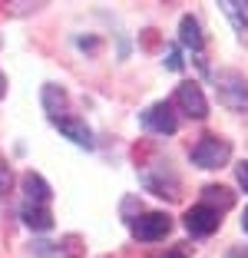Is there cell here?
Here are the masks:
<instances>
[{
	"instance_id": "6da1fadb",
	"label": "cell",
	"mask_w": 248,
	"mask_h": 258,
	"mask_svg": "<svg viewBox=\"0 0 248 258\" xmlns=\"http://www.w3.org/2000/svg\"><path fill=\"white\" fill-rule=\"evenodd\" d=\"M189 159H192V166H199V169H222L228 159H232V146H228V139H222V136H202L196 146H192Z\"/></svg>"
},
{
	"instance_id": "7a4b0ae2",
	"label": "cell",
	"mask_w": 248,
	"mask_h": 258,
	"mask_svg": "<svg viewBox=\"0 0 248 258\" xmlns=\"http://www.w3.org/2000/svg\"><path fill=\"white\" fill-rule=\"evenodd\" d=\"M215 93H218V103L222 106L235 109V113L248 109V83H245V76L235 73V70L215 73Z\"/></svg>"
},
{
	"instance_id": "3957f363",
	"label": "cell",
	"mask_w": 248,
	"mask_h": 258,
	"mask_svg": "<svg viewBox=\"0 0 248 258\" xmlns=\"http://www.w3.org/2000/svg\"><path fill=\"white\" fill-rule=\"evenodd\" d=\"M129 228H133V235L139 242H159V238H165L172 232V219L165 212H143L129 222Z\"/></svg>"
},
{
	"instance_id": "277c9868",
	"label": "cell",
	"mask_w": 248,
	"mask_h": 258,
	"mask_svg": "<svg viewBox=\"0 0 248 258\" xmlns=\"http://www.w3.org/2000/svg\"><path fill=\"white\" fill-rule=\"evenodd\" d=\"M175 103H179L192 119H205V116H209V99H205L202 86L192 83V80H185V83L175 86Z\"/></svg>"
},
{
	"instance_id": "5b68a950",
	"label": "cell",
	"mask_w": 248,
	"mask_h": 258,
	"mask_svg": "<svg viewBox=\"0 0 248 258\" xmlns=\"http://www.w3.org/2000/svg\"><path fill=\"white\" fill-rule=\"evenodd\" d=\"M218 225H222V215L215 212V209H209V205H192L185 212V228H189V235H212V232H218Z\"/></svg>"
},
{
	"instance_id": "8992f818",
	"label": "cell",
	"mask_w": 248,
	"mask_h": 258,
	"mask_svg": "<svg viewBox=\"0 0 248 258\" xmlns=\"http://www.w3.org/2000/svg\"><path fill=\"white\" fill-rule=\"evenodd\" d=\"M143 126L149 129V133H156V136H172L175 129H179V119H175L169 103H152L143 113Z\"/></svg>"
},
{
	"instance_id": "52a82bcc",
	"label": "cell",
	"mask_w": 248,
	"mask_h": 258,
	"mask_svg": "<svg viewBox=\"0 0 248 258\" xmlns=\"http://www.w3.org/2000/svg\"><path fill=\"white\" fill-rule=\"evenodd\" d=\"M53 126L60 129L70 143L83 146V149H93V129L86 126L83 119H76V116H56V119H53Z\"/></svg>"
},
{
	"instance_id": "ba28073f",
	"label": "cell",
	"mask_w": 248,
	"mask_h": 258,
	"mask_svg": "<svg viewBox=\"0 0 248 258\" xmlns=\"http://www.w3.org/2000/svg\"><path fill=\"white\" fill-rule=\"evenodd\" d=\"M20 185H23V196H27V202H33V205H46V202H50V196H53L50 182H46L43 175H37V172H23Z\"/></svg>"
},
{
	"instance_id": "9c48e42d",
	"label": "cell",
	"mask_w": 248,
	"mask_h": 258,
	"mask_svg": "<svg viewBox=\"0 0 248 258\" xmlns=\"http://www.w3.org/2000/svg\"><path fill=\"white\" fill-rule=\"evenodd\" d=\"M179 40H182V46L192 50V53H202L205 37H202V27H199L196 17H182L179 20Z\"/></svg>"
},
{
	"instance_id": "30bf717a",
	"label": "cell",
	"mask_w": 248,
	"mask_h": 258,
	"mask_svg": "<svg viewBox=\"0 0 248 258\" xmlns=\"http://www.w3.org/2000/svg\"><path fill=\"white\" fill-rule=\"evenodd\" d=\"M20 215H23V222H27L33 232H50V228H53V215H50V209H46V205L27 202L20 209Z\"/></svg>"
},
{
	"instance_id": "8fae6325",
	"label": "cell",
	"mask_w": 248,
	"mask_h": 258,
	"mask_svg": "<svg viewBox=\"0 0 248 258\" xmlns=\"http://www.w3.org/2000/svg\"><path fill=\"white\" fill-rule=\"evenodd\" d=\"M202 205H209V209H215V212L222 215L225 209L235 205V196L225 189V185H205L202 189Z\"/></svg>"
},
{
	"instance_id": "7c38bea8",
	"label": "cell",
	"mask_w": 248,
	"mask_h": 258,
	"mask_svg": "<svg viewBox=\"0 0 248 258\" xmlns=\"http://www.w3.org/2000/svg\"><path fill=\"white\" fill-rule=\"evenodd\" d=\"M40 99H43V109L50 113V119H56L60 113H67V103H70V99H67V90H60L56 83H46Z\"/></svg>"
},
{
	"instance_id": "4fadbf2b",
	"label": "cell",
	"mask_w": 248,
	"mask_h": 258,
	"mask_svg": "<svg viewBox=\"0 0 248 258\" xmlns=\"http://www.w3.org/2000/svg\"><path fill=\"white\" fill-rule=\"evenodd\" d=\"M218 7H222V14H225L228 20H232L235 33L245 40V30H248V14H245V7H248V4H238V0H222Z\"/></svg>"
},
{
	"instance_id": "5bb4252c",
	"label": "cell",
	"mask_w": 248,
	"mask_h": 258,
	"mask_svg": "<svg viewBox=\"0 0 248 258\" xmlns=\"http://www.w3.org/2000/svg\"><path fill=\"white\" fill-rule=\"evenodd\" d=\"M165 67H169V70H172V73H179V70H182V53H179V46H169V50H165Z\"/></svg>"
},
{
	"instance_id": "9a60e30c",
	"label": "cell",
	"mask_w": 248,
	"mask_h": 258,
	"mask_svg": "<svg viewBox=\"0 0 248 258\" xmlns=\"http://www.w3.org/2000/svg\"><path fill=\"white\" fill-rule=\"evenodd\" d=\"M235 175H238V185H241V189L248 192V159H245V162H238V166H235Z\"/></svg>"
},
{
	"instance_id": "2e32d148",
	"label": "cell",
	"mask_w": 248,
	"mask_h": 258,
	"mask_svg": "<svg viewBox=\"0 0 248 258\" xmlns=\"http://www.w3.org/2000/svg\"><path fill=\"white\" fill-rule=\"evenodd\" d=\"M7 185H10V169H0V196L7 192Z\"/></svg>"
},
{
	"instance_id": "e0dca14e",
	"label": "cell",
	"mask_w": 248,
	"mask_h": 258,
	"mask_svg": "<svg viewBox=\"0 0 248 258\" xmlns=\"http://www.w3.org/2000/svg\"><path fill=\"white\" fill-rule=\"evenodd\" d=\"M159 258H182V251H169V255H159Z\"/></svg>"
},
{
	"instance_id": "ac0fdd59",
	"label": "cell",
	"mask_w": 248,
	"mask_h": 258,
	"mask_svg": "<svg viewBox=\"0 0 248 258\" xmlns=\"http://www.w3.org/2000/svg\"><path fill=\"white\" fill-rule=\"evenodd\" d=\"M241 228L248 232V209H245V215H241Z\"/></svg>"
},
{
	"instance_id": "d6986e66",
	"label": "cell",
	"mask_w": 248,
	"mask_h": 258,
	"mask_svg": "<svg viewBox=\"0 0 248 258\" xmlns=\"http://www.w3.org/2000/svg\"><path fill=\"white\" fill-rule=\"evenodd\" d=\"M4 90H7V83H4V76H0V96H4Z\"/></svg>"
}]
</instances>
